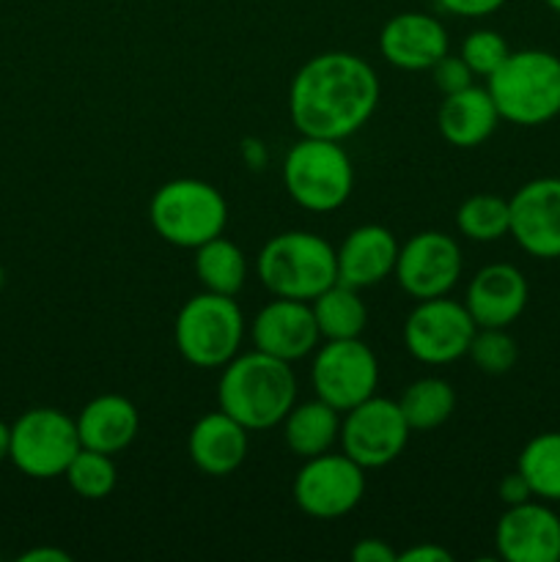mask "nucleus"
<instances>
[{"mask_svg": "<svg viewBox=\"0 0 560 562\" xmlns=\"http://www.w3.org/2000/svg\"><path fill=\"white\" fill-rule=\"evenodd\" d=\"M382 86L366 58L322 53L296 69L289 86V119L302 137L346 140L373 119Z\"/></svg>", "mask_w": 560, "mask_h": 562, "instance_id": "nucleus-1", "label": "nucleus"}, {"mask_svg": "<svg viewBox=\"0 0 560 562\" xmlns=\"http://www.w3.org/2000/svg\"><path fill=\"white\" fill-rule=\"evenodd\" d=\"M217 404L247 431L280 426L296 404V376L291 362L253 349L220 368Z\"/></svg>", "mask_w": 560, "mask_h": 562, "instance_id": "nucleus-2", "label": "nucleus"}, {"mask_svg": "<svg viewBox=\"0 0 560 562\" xmlns=\"http://www.w3.org/2000/svg\"><path fill=\"white\" fill-rule=\"evenodd\" d=\"M486 91L508 124H549L560 115V58L549 49H511L486 77Z\"/></svg>", "mask_w": 560, "mask_h": 562, "instance_id": "nucleus-3", "label": "nucleus"}, {"mask_svg": "<svg viewBox=\"0 0 560 562\" xmlns=\"http://www.w3.org/2000/svg\"><path fill=\"white\" fill-rule=\"evenodd\" d=\"M258 280L283 300L313 302L324 289L338 283L335 247L311 231H285L272 236L258 252Z\"/></svg>", "mask_w": 560, "mask_h": 562, "instance_id": "nucleus-4", "label": "nucleus"}, {"mask_svg": "<svg viewBox=\"0 0 560 562\" xmlns=\"http://www.w3.org/2000/svg\"><path fill=\"white\" fill-rule=\"evenodd\" d=\"M148 223L168 245L195 250L214 236H223L228 203L209 181L173 179L165 181L148 201Z\"/></svg>", "mask_w": 560, "mask_h": 562, "instance_id": "nucleus-5", "label": "nucleus"}, {"mask_svg": "<svg viewBox=\"0 0 560 562\" xmlns=\"http://www.w3.org/2000/svg\"><path fill=\"white\" fill-rule=\"evenodd\" d=\"M245 338V316L234 296L201 291L181 305L173 324L179 355L201 371L223 368L239 355Z\"/></svg>", "mask_w": 560, "mask_h": 562, "instance_id": "nucleus-6", "label": "nucleus"}, {"mask_svg": "<svg viewBox=\"0 0 560 562\" xmlns=\"http://www.w3.org/2000/svg\"><path fill=\"white\" fill-rule=\"evenodd\" d=\"M283 184L296 206L313 214H329L349 201L355 168L338 140L300 137L283 159Z\"/></svg>", "mask_w": 560, "mask_h": 562, "instance_id": "nucleus-7", "label": "nucleus"}, {"mask_svg": "<svg viewBox=\"0 0 560 562\" xmlns=\"http://www.w3.org/2000/svg\"><path fill=\"white\" fill-rule=\"evenodd\" d=\"M80 448L77 423L53 406L27 409L11 426L9 459L22 475L36 481H53L64 475Z\"/></svg>", "mask_w": 560, "mask_h": 562, "instance_id": "nucleus-8", "label": "nucleus"}, {"mask_svg": "<svg viewBox=\"0 0 560 562\" xmlns=\"http://www.w3.org/2000/svg\"><path fill=\"white\" fill-rule=\"evenodd\" d=\"M291 497L296 508L311 519L333 521L351 514L366 497V470L349 456L327 453L302 461L291 483Z\"/></svg>", "mask_w": 560, "mask_h": 562, "instance_id": "nucleus-9", "label": "nucleus"}, {"mask_svg": "<svg viewBox=\"0 0 560 562\" xmlns=\"http://www.w3.org/2000/svg\"><path fill=\"white\" fill-rule=\"evenodd\" d=\"M478 324L464 302L450 296L421 300L404 322V349L423 366H448L470 351Z\"/></svg>", "mask_w": 560, "mask_h": 562, "instance_id": "nucleus-10", "label": "nucleus"}, {"mask_svg": "<svg viewBox=\"0 0 560 562\" xmlns=\"http://www.w3.org/2000/svg\"><path fill=\"white\" fill-rule=\"evenodd\" d=\"M311 384L316 398L340 415L362 404L379 387V360L360 338L324 340L311 366Z\"/></svg>", "mask_w": 560, "mask_h": 562, "instance_id": "nucleus-11", "label": "nucleus"}, {"mask_svg": "<svg viewBox=\"0 0 560 562\" xmlns=\"http://www.w3.org/2000/svg\"><path fill=\"white\" fill-rule=\"evenodd\" d=\"M412 428L406 426L399 401L371 395L340 415V450L362 470L388 467L404 453Z\"/></svg>", "mask_w": 560, "mask_h": 562, "instance_id": "nucleus-12", "label": "nucleus"}, {"mask_svg": "<svg viewBox=\"0 0 560 562\" xmlns=\"http://www.w3.org/2000/svg\"><path fill=\"white\" fill-rule=\"evenodd\" d=\"M461 267L464 258L453 236L443 231H421L401 245L393 274L401 291L421 302L448 296L459 283Z\"/></svg>", "mask_w": 560, "mask_h": 562, "instance_id": "nucleus-13", "label": "nucleus"}, {"mask_svg": "<svg viewBox=\"0 0 560 562\" xmlns=\"http://www.w3.org/2000/svg\"><path fill=\"white\" fill-rule=\"evenodd\" d=\"M511 231L516 245L533 258H560V176H541L508 198Z\"/></svg>", "mask_w": 560, "mask_h": 562, "instance_id": "nucleus-14", "label": "nucleus"}, {"mask_svg": "<svg viewBox=\"0 0 560 562\" xmlns=\"http://www.w3.org/2000/svg\"><path fill=\"white\" fill-rule=\"evenodd\" d=\"M494 547L505 562H560V516L536 497L511 505L497 521Z\"/></svg>", "mask_w": 560, "mask_h": 562, "instance_id": "nucleus-15", "label": "nucleus"}, {"mask_svg": "<svg viewBox=\"0 0 560 562\" xmlns=\"http://www.w3.org/2000/svg\"><path fill=\"white\" fill-rule=\"evenodd\" d=\"M250 335L258 351L285 362L305 360L322 344L311 302L283 300V296H275L269 305L256 313Z\"/></svg>", "mask_w": 560, "mask_h": 562, "instance_id": "nucleus-16", "label": "nucleus"}, {"mask_svg": "<svg viewBox=\"0 0 560 562\" xmlns=\"http://www.w3.org/2000/svg\"><path fill=\"white\" fill-rule=\"evenodd\" d=\"M379 53L395 69L432 71V66L450 53V38L434 14L401 11L379 31Z\"/></svg>", "mask_w": 560, "mask_h": 562, "instance_id": "nucleus-17", "label": "nucleus"}, {"mask_svg": "<svg viewBox=\"0 0 560 562\" xmlns=\"http://www.w3.org/2000/svg\"><path fill=\"white\" fill-rule=\"evenodd\" d=\"M530 300V285L514 263H486L467 283L464 307L478 327H505L525 313Z\"/></svg>", "mask_w": 560, "mask_h": 562, "instance_id": "nucleus-18", "label": "nucleus"}, {"mask_svg": "<svg viewBox=\"0 0 560 562\" xmlns=\"http://www.w3.org/2000/svg\"><path fill=\"white\" fill-rule=\"evenodd\" d=\"M399 250V239L384 225H360L335 250L338 283L351 285V289L379 285L395 272Z\"/></svg>", "mask_w": 560, "mask_h": 562, "instance_id": "nucleus-19", "label": "nucleus"}, {"mask_svg": "<svg viewBox=\"0 0 560 562\" xmlns=\"http://www.w3.org/2000/svg\"><path fill=\"white\" fill-rule=\"evenodd\" d=\"M247 434L250 431L239 420H234L228 412H209L192 426L190 439H187V453L203 475H234L245 464L247 450H250Z\"/></svg>", "mask_w": 560, "mask_h": 562, "instance_id": "nucleus-20", "label": "nucleus"}, {"mask_svg": "<svg viewBox=\"0 0 560 562\" xmlns=\"http://www.w3.org/2000/svg\"><path fill=\"white\" fill-rule=\"evenodd\" d=\"M77 434H80V445L97 453L119 456L135 442L137 431H141V415L137 406L124 395H99V398L88 401L82 412L77 415Z\"/></svg>", "mask_w": 560, "mask_h": 562, "instance_id": "nucleus-21", "label": "nucleus"}, {"mask_svg": "<svg viewBox=\"0 0 560 562\" xmlns=\"http://www.w3.org/2000/svg\"><path fill=\"white\" fill-rule=\"evenodd\" d=\"M500 121L503 119H500L489 91L478 86H470L456 93H445L437 113L439 135L456 148L483 146L494 135Z\"/></svg>", "mask_w": 560, "mask_h": 562, "instance_id": "nucleus-22", "label": "nucleus"}, {"mask_svg": "<svg viewBox=\"0 0 560 562\" xmlns=\"http://www.w3.org/2000/svg\"><path fill=\"white\" fill-rule=\"evenodd\" d=\"M283 439L285 448L296 456V459H313V456H322L327 450H333V445L340 437V412L333 409L329 404H324L322 398L313 401H296L289 409V415L283 417Z\"/></svg>", "mask_w": 560, "mask_h": 562, "instance_id": "nucleus-23", "label": "nucleus"}, {"mask_svg": "<svg viewBox=\"0 0 560 562\" xmlns=\"http://www.w3.org/2000/svg\"><path fill=\"white\" fill-rule=\"evenodd\" d=\"M322 340L360 338L368 324V307L360 289L346 283H333L311 302Z\"/></svg>", "mask_w": 560, "mask_h": 562, "instance_id": "nucleus-24", "label": "nucleus"}, {"mask_svg": "<svg viewBox=\"0 0 560 562\" xmlns=\"http://www.w3.org/2000/svg\"><path fill=\"white\" fill-rule=\"evenodd\" d=\"M198 280H201L203 291H214V294L236 296L245 289L247 280V258L239 247L225 236H214L206 245L195 247V258H192Z\"/></svg>", "mask_w": 560, "mask_h": 562, "instance_id": "nucleus-25", "label": "nucleus"}, {"mask_svg": "<svg viewBox=\"0 0 560 562\" xmlns=\"http://www.w3.org/2000/svg\"><path fill=\"white\" fill-rule=\"evenodd\" d=\"M404 420L412 431H434L450 420L456 409V390L445 379L426 376L412 382L399 398Z\"/></svg>", "mask_w": 560, "mask_h": 562, "instance_id": "nucleus-26", "label": "nucleus"}, {"mask_svg": "<svg viewBox=\"0 0 560 562\" xmlns=\"http://www.w3.org/2000/svg\"><path fill=\"white\" fill-rule=\"evenodd\" d=\"M516 470L530 483L533 497L560 503V431H544L522 448Z\"/></svg>", "mask_w": 560, "mask_h": 562, "instance_id": "nucleus-27", "label": "nucleus"}, {"mask_svg": "<svg viewBox=\"0 0 560 562\" xmlns=\"http://www.w3.org/2000/svg\"><path fill=\"white\" fill-rule=\"evenodd\" d=\"M456 225H459L461 236L470 241H497L508 236L511 231V206L505 198L492 195V192H478L470 195L456 212Z\"/></svg>", "mask_w": 560, "mask_h": 562, "instance_id": "nucleus-28", "label": "nucleus"}, {"mask_svg": "<svg viewBox=\"0 0 560 562\" xmlns=\"http://www.w3.org/2000/svg\"><path fill=\"white\" fill-rule=\"evenodd\" d=\"M64 477L77 497L104 499L113 494L115 483H119V470L113 464V456L80 448L66 467Z\"/></svg>", "mask_w": 560, "mask_h": 562, "instance_id": "nucleus-29", "label": "nucleus"}, {"mask_svg": "<svg viewBox=\"0 0 560 562\" xmlns=\"http://www.w3.org/2000/svg\"><path fill=\"white\" fill-rule=\"evenodd\" d=\"M478 371L489 373V376H500L508 373L519 360V346L511 338L505 327H478L475 338H472L470 351H467Z\"/></svg>", "mask_w": 560, "mask_h": 562, "instance_id": "nucleus-30", "label": "nucleus"}, {"mask_svg": "<svg viewBox=\"0 0 560 562\" xmlns=\"http://www.w3.org/2000/svg\"><path fill=\"white\" fill-rule=\"evenodd\" d=\"M511 47L503 38V33L492 31V27H478V31L467 33L461 42L459 55L467 60L475 77H489L497 71V66L508 58Z\"/></svg>", "mask_w": 560, "mask_h": 562, "instance_id": "nucleus-31", "label": "nucleus"}, {"mask_svg": "<svg viewBox=\"0 0 560 562\" xmlns=\"http://www.w3.org/2000/svg\"><path fill=\"white\" fill-rule=\"evenodd\" d=\"M432 77H434V86H437L443 93H456L475 86V75H472V69L467 66V60L461 58V55L448 53L445 58H439L437 64L432 66Z\"/></svg>", "mask_w": 560, "mask_h": 562, "instance_id": "nucleus-32", "label": "nucleus"}, {"mask_svg": "<svg viewBox=\"0 0 560 562\" xmlns=\"http://www.w3.org/2000/svg\"><path fill=\"white\" fill-rule=\"evenodd\" d=\"M439 9L464 20H483L505 5V0H437Z\"/></svg>", "mask_w": 560, "mask_h": 562, "instance_id": "nucleus-33", "label": "nucleus"}, {"mask_svg": "<svg viewBox=\"0 0 560 562\" xmlns=\"http://www.w3.org/2000/svg\"><path fill=\"white\" fill-rule=\"evenodd\" d=\"M355 562H399V552L382 538H362L351 547Z\"/></svg>", "mask_w": 560, "mask_h": 562, "instance_id": "nucleus-34", "label": "nucleus"}, {"mask_svg": "<svg viewBox=\"0 0 560 562\" xmlns=\"http://www.w3.org/2000/svg\"><path fill=\"white\" fill-rule=\"evenodd\" d=\"M497 494H500V499L505 503V508H511V505H522V503H527V499H533L530 483L525 481V475H522L519 470L508 472V475L500 481Z\"/></svg>", "mask_w": 560, "mask_h": 562, "instance_id": "nucleus-35", "label": "nucleus"}, {"mask_svg": "<svg viewBox=\"0 0 560 562\" xmlns=\"http://www.w3.org/2000/svg\"><path fill=\"white\" fill-rule=\"evenodd\" d=\"M453 554L439 543H415L406 552H399V562H450Z\"/></svg>", "mask_w": 560, "mask_h": 562, "instance_id": "nucleus-36", "label": "nucleus"}, {"mask_svg": "<svg viewBox=\"0 0 560 562\" xmlns=\"http://www.w3.org/2000/svg\"><path fill=\"white\" fill-rule=\"evenodd\" d=\"M20 562H71V554L55 547H38L22 554Z\"/></svg>", "mask_w": 560, "mask_h": 562, "instance_id": "nucleus-37", "label": "nucleus"}, {"mask_svg": "<svg viewBox=\"0 0 560 562\" xmlns=\"http://www.w3.org/2000/svg\"><path fill=\"white\" fill-rule=\"evenodd\" d=\"M242 154H245L247 165H250L253 170H261L269 159L267 148H264V143L256 140V137H247L245 146H242Z\"/></svg>", "mask_w": 560, "mask_h": 562, "instance_id": "nucleus-38", "label": "nucleus"}, {"mask_svg": "<svg viewBox=\"0 0 560 562\" xmlns=\"http://www.w3.org/2000/svg\"><path fill=\"white\" fill-rule=\"evenodd\" d=\"M9 445H11V426L0 420V461L9 459Z\"/></svg>", "mask_w": 560, "mask_h": 562, "instance_id": "nucleus-39", "label": "nucleus"}, {"mask_svg": "<svg viewBox=\"0 0 560 562\" xmlns=\"http://www.w3.org/2000/svg\"><path fill=\"white\" fill-rule=\"evenodd\" d=\"M544 3H547L555 14H560V0H544Z\"/></svg>", "mask_w": 560, "mask_h": 562, "instance_id": "nucleus-40", "label": "nucleus"}, {"mask_svg": "<svg viewBox=\"0 0 560 562\" xmlns=\"http://www.w3.org/2000/svg\"><path fill=\"white\" fill-rule=\"evenodd\" d=\"M3 283H5V272H3V267H0V289H3Z\"/></svg>", "mask_w": 560, "mask_h": 562, "instance_id": "nucleus-41", "label": "nucleus"}]
</instances>
